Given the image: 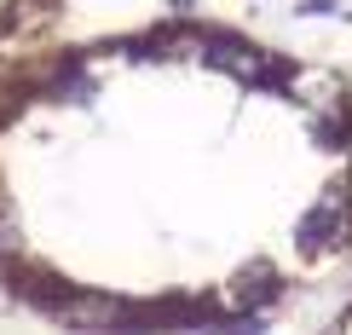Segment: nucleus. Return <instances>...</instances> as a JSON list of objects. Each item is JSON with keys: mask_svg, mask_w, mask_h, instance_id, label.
<instances>
[{"mask_svg": "<svg viewBox=\"0 0 352 335\" xmlns=\"http://www.w3.org/2000/svg\"><path fill=\"white\" fill-rule=\"evenodd\" d=\"M352 289V64L226 18L0 64V295L64 335H266Z\"/></svg>", "mask_w": 352, "mask_h": 335, "instance_id": "nucleus-1", "label": "nucleus"}, {"mask_svg": "<svg viewBox=\"0 0 352 335\" xmlns=\"http://www.w3.org/2000/svg\"><path fill=\"white\" fill-rule=\"evenodd\" d=\"M76 0H0V64L23 58L29 47L64 35V18Z\"/></svg>", "mask_w": 352, "mask_h": 335, "instance_id": "nucleus-2", "label": "nucleus"}, {"mask_svg": "<svg viewBox=\"0 0 352 335\" xmlns=\"http://www.w3.org/2000/svg\"><path fill=\"white\" fill-rule=\"evenodd\" d=\"M312 335H352V289L329 307V318H324V324H318Z\"/></svg>", "mask_w": 352, "mask_h": 335, "instance_id": "nucleus-3", "label": "nucleus"}]
</instances>
